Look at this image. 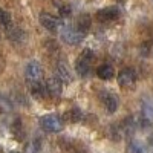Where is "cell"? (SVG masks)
Segmentation results:
<instances>
[{
    "mask_svg": "<svg viewBox=\"0 0 153 153\" xmlns=\"http://www.w3.org/2000/svg\"><path fill=\"white\" fill-rule=\"evenodd\" d=\"M92 58H94V52L89 48L81 52V55L78 57V60H76V63H75V71L80 76H87L89 74H91V61H92Z\"/></svg>",
    "mask_w": 153,
    "mask_h": 153,
    "instance_id": "1",
    "label": "cell"
},
{
    "mask_svg": "<svg viewBox=\"0 0 153 153\" xmlns=\"http://www.w3.org/2000/svg\"><path fill=\"white\" fill-rule=\"evenodd\" d=\"M40 126L43 130L52 132V133L61 132L63 127H65L61 117H58V115H45V117L40 118Z\"/></svg>",
    "mask_w": 153,
    "mask_h": 153,
    "instance_id": "2",
    "label": "cell"
},
{
    "mask_svg": "<svg viewBox=\"0 0 153 153\" xmlns=\"http://www.w3.org/2000/svg\"><path fill=\"white\" fill-rule=\"evenodd\" d=\"M58 32H60L61 40L65 43H68V45H78L83 40V34L78 29H75L72 26H68V25H60Z\"/></svg>",
    "mask_w": 153,
    "mask_h": 153,
    "instance_id": "3",
    "label": "cell"
},
{
    "mask_svg": "<svg viewBox=\"0 0 153 153\" xmlns=\"http://www.w3.org/2000/svg\"><path fill=\"white\" fill-rule=\"evenodd\" d=\"M25 76H26V81L28 83H35V81H40L42 78V66L40 63L32 60L26 65V69H25Z\"/></svg>",
    "mask_w": 153,
    "mask_h": 153,
    "instance_id": "4",
    "label": "cell"
},
{
    "mask_svg": "<svg viewBox=\"0 0 153 153\" xmlns=\"http://www.w3.org/2000/svg\"><path fill=\"white\" fill-rule=\"evenodd\" d=\"M136 83V74L133 69L126 68L118 74V84L121 87H132Z\"/></svg>",
    "mask_w": 153,
    "mask_h": 153,
    "instance_id": "5",
    "label": "cell"
},
{
    "mask_svg": "<svg viewBox=\"0 0 153 153\" xmlns=\"http://www.w3.org/2000/svg\"><path fill=\"white\" fill-rule=\"evenodd\" d=\"M120 17V9L115 8V6H109V8H103L97 12V19L101 23H106V22H113Z\"/></svg>",
    "mask_w": 153,
    "mask_h": 153,
    "instance_id": "6",
    "label": "cell"
},
{
    "mask_svg": "<svg viewBox=\"0 0 153 153\" xmlns=\"http://www.w3.org/2000/svg\"><path fill=\"white\" fill-rule=\"evenodd\" d=\"M46 91L48 95L52 98H58L63 92V83L61 80H58L57 76H51V78L46 81Z\"/></svg>",
    "mask_w": 153,
    "mask_h": 153,
    "instance_id": "7",
    "label": "cell"
},
{
    "mask_svg": "<svg viewBox=\"0 0 153 153\" xmlns=\"http://www.w3.org/2000/svg\"><path fill=\"white\" fill-rule=\"evenodd\" d=\"M38 19H40V23H42V26H43L45 29H48V31H51V32H57V31L60 29V22H58L54 16L48 14V12H42Z\"/></svg>",
    "mask_w": 153,
    "mask_h": 153,
    "instance_id": "8",
    "label": "cell"
},
{
    "mask_svg": "<svg viewBox=\"0 0 153 153\" xmlns=\"http://www.w3.org/2000/svg\"><path fill=\"white\" fill-rule=\"evenodd\" d=\"M100 97H101V103H103V106L106 107V110L109 113H113L115 110L118 109V98H117V95H113L112 92H101Z\"/></svg>",
    "mask_w": 153,
    "mask_h": 153,
    "instance_id": "9",
    "label": "cell"
},
{
    "mask_svg": "<svg viewBox=\"0 0 153 153\" xmlns=\"http://www.w3.org/2000/svg\"><path fill=\"white\" fill-rule=\"evenodd\" d=\"M6 29H8V38H9L12 43L20 45V43L25 42L26 34H25L20 28H17V26H9V28H6Z\"/></svg>",
    "mask_w": 153,
    "mask_h": 153,
    "instance_id": "10",
    "label": "cell"
},
{
    "mask_svg": "<svg viewBox=\"0 0 153 153\" xmlns=\"http://www.w3.org/2000/svg\"><path fill=\"white\" fill-rule=\"evenodd\" d=\"M55 76L58 80H61V83H71L72 81V75L69 72V68L65 63H58L55 68Z\"/></svg>",
    "mask_w": 153,
    "mask_h": 153,
    "instance_id": "11",
    "label": "cell"
},
{
    "mask_svg": "<svg viewBox=\"0 0 153 153\" xmlns=\"http://www.w3.org/2000/svg\"><path fill=\"white\" fill-rule=\"evenodd\" d=\"M29 91H31V95L37 100L43 98L48 91H46V84H42L40 81H35V83H29Z\"/></svg>",
    "mask_w": 153,
    "mask_h": 153,
    "instance_id": "12",
    "label": "cell"
},
{
    "mask_svg": "<svg viewBox=\"0 0 153 153\" xmlns=\"http://www.w3.org/2000/svg\"><path fill=\"white\" fill-rule=\"evenodd\" d=\"M113 74H115V71H113V68L110 65H101L97 69V75L100 76L101 80H110L113 76Z\"/></svg>",
    "mask_w": 153,
    "mask_h": 153,
    "instance_id": "13",
    "label": "cell"
},
{
    "mask_svg": "<svg viewBox=\"0 0 153 153\" xmlns=\"http://www.w3.org/2000/svg\"><path fill=\"white\" fill-rule=\"evenodd\" d=\"M91 17H89L87 14H83V16H80L78 17V26H76V29H78L83 35L91 29Z\"/></svg>",
    "mask_w": 153,
    "mask_h": 153,
    "instance_id": "14",
    "label": "cell"
},
{
    "mask_svg": "<svg viewBox=\"0 0 153 153\" xmlns=\"http://www.w3.org/2000/svg\"><path fill=\"white\" fill-rule=\"evenodd\" d=\"M141 120L147 121L149 124L153 121V106L149 103H144L141 107Z\"/></svg>",
    "mask_w": 153,
    "mask_h": 153,
    "instance_id": "15",
    "label": "cell"
},
{
    "mask_svg": "<svg viewBox=\"0 0 153 153\" xmlns=\"http://www.w3.org/2000/svg\"><path fill=\"white\" fill-rule=\"evenodd\" d=\"M127 153H147V147L139 141H132L127 147Z\"/></svg>",
    "mask_w": 153,
    "mask_h": 153,
    "instance_id": "16",
    "label": "cell"
},
{
    "mask_svg": "<svg viewBox=\"0 0 153 153\" xmlns=\"http://www.w3.org/2000/svg\"><path fill=\"white\" fill-rule=\"evenodd\" d=\"M42 152V141L40 139H32V141L26 146L25 153H40Z\"/></svg>",
    "mask_w": 153,
    "mask_h": 153,
    "instance_id": "17",
    "label": "cell"
},
{
    "mask_svg": "<svg viewBox=\"0 0 153 153\" xmlns=\"http://www.w3.org/2000/svg\"><path fill=\"white\" fill-rule=\"evenodd\" d=\"M11 129H12V133H14V136H16L17 139H20L22 135H23V124H22V120H20V118L14 120Z\"/></svg>",
    "mask_w": 153,
    "mask_h": 153,
    "instance_id": "18",
    "label": "cell"
},
{
    "mask_svg": "<svg viewBox=\"0 0 153 153\" xmlns=\"http://www.w3.org/2000/svg\"><path fill=\"white\" fill-rule=\"evenodd\" d=\"M11 14L6 9H0V26L3 28H9L11 26Z\"/></svg>",
    "mask_w": 153,
    "mask_h": 153,
    "instance_id": "19",
    "label": "cell"
},
{
    "mask_svg": "<svg viewBox=\"0 0 153 153\" xmlns=\"http://www.w3.org/2000/svg\"><path fill=\"white\" fill-rule=\"evenodd\" d=\"M68 118H69L72 123H80L81 118H83V112H81L78 107H74V109L68 113Z\"/></svg>",
    "mask_w": 153,
    "mask_h": 153,
    "instance_id": "20",
    "label": "cell"
},
{
    "mask_svg": "<svg viewBox=\"0 0 153 153\" xmlns=\"http://www.w3.org/2000/svg\"><path fill=\"white\" fill-rule=\"evenodd\" d=\"M60 14H61V17H69L71 16V8L69 6H61L60 8Z\"/></svg>",
    "mask_w": 153,
    "mask_h": 153,
    "instance_id": "21",
    "label": "cell"
},
{
    "mask_svg": "<svg viewBox=\"0 0 153 153\" xmlns=\"http://www.w3.org/2000/svg\"><path fill=\"white\" fill-rule=\"evenodd\" d=\"M150 144H152V146H153V135H152V136H150Z\"/></svg>",
    "mask_w": 153,
    "mask_h": 153,
    "instance_id": "22",
    "label": "cell"
},
{
    "mask_svg": "<svg viewBox=\"0 0 153 153\" xmlns=\"http://www.w3.org/2000/svg\"><path fill=\"white\" fill-rule=\"evenodd\" d=\"M11 153H17V152H11Z\"/></svg>",
    "mask_w": 153,
    "mask_h": 153,
    "instance_id": "23",
    "label": "cell"
}]
</instances>
